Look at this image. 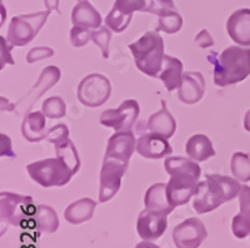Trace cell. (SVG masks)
I'll return each mask as SVG.
<instances>
[{"label":"cell","instance_id":"obj_1","mask_svg":"<svg viewBox=\"0 0 250 248\" xmlns=\"http://www.w3.org/2000/svg\"><path fill=\"white\" fill-rule=\"evenodd\" d=\"M165 172L170 176L167 184V193L174 207L187 204L198 189V180L202 168L191 158L168 157L164 162Z\"/></svg>","mask_w":250,"mask_h":248},{"label":"cell","instance_id":"obj_2","mask_svg":"<svg viewBox=\"0 0 250 248\" xmlns=\"http://www.w3.org/2000/svg\"><path fill=\"white\" fill-rule=\"evenodd\" d=\"M208 60L214 66V83L218 87L233 86L250 75V48L228 46L220 54L210 53Z\"/></svg>","mask_w":250,"mask_h":248},{"label":"cell","instance_id":"obj_3","mask_svg":"<svg viewBox=\"0 0 250 248\" xmlns=\"http://www.w3.org/2000/svg\"><path fill=\"white\" fill-rule=\"evenodd\" d=\"M207 180L198 183V189L194 196L193 208L196 213L203 214L211 212L225 202L234 200L243 185L235 178L207 174Z\"/></svg>","mask_w":250,"mask_h":248},{"label":"cell","instance_id":"obj_4","mask_svg":"<svg viewBox=\"0 0 250 248\" xmlns=\"http://www.w3.org/2000/svg\"><path fill=\"white\" fill-rule=\"evenodd\" d=\"M134 62L142 73L159 78L164 62V40L158 32L145 33L139 40L129 45Z\"/></svg>","mask_w":250,"mask_h":248},{"label":"cell","instance_id":"obj_5","mask_svg":"<svg viewBox=\"0 0 250 248\" xmlns=\"http://www.w3.org/2000/svg\"><path fill=\"white\" fill-rule=\"evenodd\" d=\"M29 176L33 180L44 188L62 187L70 182L74 172L71 171L62 158H46L43 160L30 163L26 167Z\"/></svg>","mask_w":250,"mask_h":248},{"label":"cell","instance_id":"obj_6","mask_svg":"<svg viewBox=\"0 0 250 248\" xmlns=\"http://www.w3.org/2000/svg\"><path fill=\"white\" fill-rule=\"evenodd\" d=\"M50 10L14 17L8 30V42L12 46H24L34 39L46 23Z\"/></svg>","mask_w":250,"mask_h":248},{"label":"cell","instance_id":"obj_7","mask_svg":"<svg viewBox=\"0 0 250 248\" xmlns=\"http://www.w3.org/2000/svg\"><path fill=\"white\" fill-rule=\"evenodd\" d=\"M35 212L37 208L30 196H20L10 192L0 193V217L3 223L19 227L24 221L34 217Z\"/></svg>","mask_w":250,"mask_h":248},{"label":"cell","instance_id":"obj_8","mask_svg":"<svg viewBox=\"0 0 250 248\" xmlns=\"http://www.w3.org/2000/svg\"><path fill=\"white\" fill-rule=\"evenodd\" d=\"M111 94V84L105 75L93 73L85 77L78 87V99L82 104L97 108L108 102Z\"/></svg>","mask_w":250,"mask_h":248},{"label":"cell","instance_id":"obj_9","mask_svg":"<svg viewBox=\"0 0 250 248\" xmlns=\"http://www.w3.org/2000/svg\"><path fill=\"white\" fill-rule=\"evenodd\" d=\"M139 113V103L134 99H126L117 109L103 112L100 115V123L104 127L113 128L115 132L131 131L135 126Z\"/></svg>","mask_w":250,"mask_h":248},{"label":"cell","instance_id":"obj_10","mask_svg":"<svg viewBox=\"0 0 250 248\" xmlns=\"http://www.w3.org/2000/svg\"><path fill=\"white\" fill-rule=\"evenodd\" d=\"M126 168H128L126 163L114 158L104 157L102 171H100L99 202H108L118 193Z\"/></svg>","mask_w":250,"mask_h":248},{"label":"cell","instance_id":"obj_11","mask_svg":"<svg viewBox=\"0 0 250 248\" xmlns=\"http://www.w3.org/2000/svg\"><path fill=\"white\" fill-rule=\"evenodd\" d=\"M60 77H62V73H60V69L55 66H49L42 71L39 79L35 83L34 87L30 89V90L24 95L17 104H14V111L17 112V114L23 115L24 113L29 112L33 107L35 102L39 99L42 95L48 91L49 89H51L53 87L59 82Z\"/></svg>","mask_w":250,"mask_h":248},{"label":"cell","instance_id":"obj_12","mask_svg":"<svg viewBox=\"0 0 250 248\" xmlns=\"http://www.w3.org/2000/svg\"><path fill=\"white\" fill-rule=\"evenodd\" d=\"M207 237V227L199 218L185 220L173 229V242L176 248H199Z\"/></svg>","mask_w":250,"mask_h":248},{"label":"cell","instance_id":"obj_13","mask_svg":"<svg viewBox=\"0 0 250 248\" xmlns=\"http://www.w3.org/2000/svg\"><path fill=\"white\" fill-rule=\"evenodd\" d=\"M168 214L158 213L145 208L140 212L137 222V231L144 241H155L165 233L168 227Z\"/></svg>","mask_w":250,"mask_h":248},{"label":"cell","instance_id":"obj_14","mask_svg":"<svg viewBox=\"0 0 250 248\" xmlns=\"http://www.w3.org/2000/svg\"><path fill=\"white\" fill-rule=\"evenodd\" d=\"M135 151H137V142L133 132H117L109 138L105 157L114 158L128 164L129 159Z\"/></svg>","mask_w":250,"mask_h":248},{"label":"cell","instance_id":"obj_15","mask_svg":"<svg viewBox=\"0 0 250 248\" xmlns=\"http://www.w3.org/2000/svg\"><path fill=\"white\" fill-rule=\"evenodd\" d=\"M137 152L148 159H160L173 153L168 138L156 133H145L137 140Z\"/></svg>","mask_w":250,"mask_h":248},{"label":"cell","instance_id":"obj_16","mask_svg":"<svg viewBox=\"0 0 250 248\" xmlns=\"http://www.w3.org/2000/svg\"><path fill=\"white\" fill-rule=\"evenodd\" d=\"M227 32L240 46H250V9H238L227 22Z\"/></svg>","mask_w":250,"mask_h":248},{"label":"cell","instance_id":"obj_17","mask_svg":"<svg viewBox=\"0 0 250 248\" xmlns=\"http://www.w3.org/2000/svg\"><path fill=\"white\" fill-rule=\"evenodd\" d=\"M205 93V79L199 71H185L178 97L185 104H195Z\"/></svg>","mask_w":250,"mask_h":248},{"label":"cell","instance_id":"obj_18","mask_svg":"<svg viewBox=\"0 0 250 248\" xmlns=\"http://www.w3.org/2000/svg\"><path fill=\"white\" fill-rule=\"evenodd\" d=\"M148 13H153L159 17L156 32H164L167 34H175L182 29L183 18L179 13H176L174 8L162 5L158 1L150 0Z\"/></svg>","mask_w":250,"mask_h":248},{"label":"cell","instance_id":"obj_19","mask_svg":"<svg viewBox=\"0 0 250 248\" xmlns=\"http://www.w3.org/2000/svg\"><path fill=\"white\" fill-rule=\"evenodd\" d=\"M144 204L146 209L158 213L170 214L175 209L169 201L165 183H155L149 187L148 191L145 192Z\"/></svg>","mask_w":250,"mask_h":248},{"label":"cell","instance_id":"obj_20","mask_svg":"<svg viewBox=\"0 0 250 248\" xmlns=\"http://www.w3.org/2000/svg\"><path fill=\"white\" fill-rule=\"evenodd\" d=\"M146 127L151 133L160 134L168 139L173 137L176 131V120L168 111L164 100H162V109L150 115Z\"/></svg>","mask_w":250,"mask_h":248},{"label":"cell","instance_id":"obj_21","mask_svg":"<svg viewBox=\"0 0 250 248\" xmlns=\"http://www.w3.org/2000/svg\"><path fill=\"white\" fill-rule=\"evenodd\" d=\"M183 74L184 73H183L182 60L165 54L159 78L164 83L167 90L173 91L175 89H179L183 83Z\"/></svg>","mask_w":250,"mask_h":248},{"label":"cell","instance_id":"obj_22","mask_svg":"<svg viewBox=\"0 0 250 248\" xmlns=\"http://www.w3.org/2000/svg\"><path fill=\"white\" fill-rule=\"evenodd\" d=\"M71 22L77 26L99 29L102 26L103 18L89 1H79L71 12Z\"/></svg>","mask_w":250,"mask_h":248},{"label":"cell","instance_id":"obj_23","mask_svg":"<svg viewBox=\"0 0 250 248\" xmlns=\"http://www.w3.org/2000/svg\"><path fill=\"white\" fill-rule=\"evenodd\" d=\"M43 112H31L24 117L21 133L26 140L33 143L40 142L46 138V119Z\"/></svg>","mask_w":250,"mask_h":248},{"label":"cell","instance_id":"obj_24","mask_svg":"<svg viewBox=\"0 0 250 248\" xmlns=\"http://www.w3.org/2000/svg\"><path fill=\"white\" fill-rule=\"evenodd\" d=\"M95 208L97 203L91 198H82L66 207L64 211V218L71 225H82L93 218Z\"/></svg>","mask_w":250,"mask_h":248},{"label":"cell","instance_id":"obj_25","mask_svg":"<svg viewBox=\"0 0 250 248\" xmlns=\"http://www.w3.org/2000/svg\"><path fill=\"white\" fill-rule=\"evenodd\" d=\"M185 151L188 157L196 162H205L215 156L213 143L205 134H194L193 137L189 138L185 146Z\"/></svg>","mask_w":250,"mask_h":248},{"label":"cell","instance_id":"obj_26","mask_svg":"<svg viewBox=\"0 0 250 248\" xmlns=\"http://www.w3.org/2000/svg\"><path fill=\"white\" fill-rule=\"evenodd\" d=\"M34 220L38 229L43 233H54L59 228V218H58L57 212L49 205H38Z\"/></svg>","mask_w":250,"mask_h":248},{"label":"cell","instance_id":"obj_27","mask_svg":"<svg viewBox=\"0 0 250 248\" xmlns=\"http://www.w3.org/2000/svg\"><path fill=\"white\" fill-rule=\"evenodd\" d=\"M54 146L58 157L62 158L68 164V167L74 172V174L77 173L80 168V159L74 143L71 142L69 138H65V139L55 143Z\"/></svg>","mask_w":250,"mask_h":248},{"label":"cell","instance_id":"obj_28","mask_svg":"<svg viewBox=\"0 0 250 248\" xmlns=\"http://www.w3.org/2000/svg\"><path fill=\"white\" fill-rule=\"evenodd\" d=\"M231 173L235 180L242 182L250 180V157L243 152H236L231 157Z\"/></svg>","mask_w":250,"mask_h":248},{"label":"cell","instance_id":"obj_29","mask_svg":"<svg viewBox=\"0 0 250 248\" xmlns=\"http://www.w3.org/2000/svg\"><path fill=\"white\" fill-rule=\"evenodd\" d=\"M42 112L46 118L50 119H58V118L65 117L66 104L62 97H51L43 102Z\"/></svg>","mask_w":250,"mask_h":248},{"label":"cell","instance_id":"obj_30","mask_svg":"<svg viewBox=\"0 0 250 248\" xmlns=\"http://www.w3.org/2000/svg\"><path fill=\"white\" fill-rule=\"evenodd\" d=\"M131 19H133V15L124 14V13H122L120 10H118L117 8L113 6L108 17L105 18V24L113 32L123 33L129 26Z\"/></svg>","mask_w":250,"mask_h":248},{"label":"cell","instance_id":"obj_31","mask_svg":"<svg viewBox=\"0 0 250 248\" xmlns=\"http://www.w3.org/2000/svg\"><path fill=\"white\" fill-rule=\"evenodd\" d=\"M149 5L148 0H115L114 8L126 15H133L135 12H148Z\"/></svg>","mask_w":250,"mask_h":248},{"label":"cell","instance_id":"obj_32","mask_svg":"<svg viewBox=\"0 0 250 248\" xmlns=\"http://www.w3.org/2000/svg\"><path fill=\"white\" fill-rule=\"evenodd\" d=\"M111 37L113 35H111L110 29L106 28V26H100L99 29L91 33V40L94 42V44H97L102 49V54L104 59L109 58V45H110Z\"/></svg>","mask_w":250,"mask_h":248},{"label":"cell","instance_id":"obj_33","mask_svg":"<svg viewBox=\"0 0 250 248\" xmlns=\"http://www.w3.org/2000/svg\"><path fill=\"white\" fill-rule=\"evenodd\" d=\"M91 33L93 32H90V29L88 28L77 25L73 26L70 30V42L73 46H75V48L85 46L91 40Z\"/></svg>","mask_w":250,"mask_h":248},{"label":"cell","instance_id":"obj_34","mask_svg":"<svg viewBox=\"0 0 250 248\" xmlns=\"http://www.w3.org/2000/svg\"><path fill=\"white\" fill-rule=\"evenodd\" d=\"M231 231L239 240H243L250 234V221L245 220L240 214H236L231 222Z\"/></svg>","mask_w":250,"mask_h":248},{"label":"cell","instance_id":"obj_35","mask_svg":"<svg viewBox=\"0 0 250 248\" xmlns=\"http://www.w3.org/2000/svg\"><path fill=\"white\" fill-rule=\"evenodd\" d=\"M54 55V50L49 46H37L29 50L28 55H26V62L30 64L37 63L39 60L48 59V58Z\"/></svg>","mask_w":250,"mask_h":248},{"label":"cell","instance_id":"obj_36","mask_svg":"<svg viewBox=\"0 0 250 248\" xmlns=\"http://www.w3.org/2000/svg\"><path fill=\"white\" fill-rule=\"evenodd\" d=\"M239 205H240L239 214L244 217L245 220L250 221V187L248 185H243L239 192Z\"/></svg>","mask_w":250,"mask_h":248},{"label":"cell","instance_id":"obj_37","mask_svg":"<svg viewBox=\"0 0 250 248\" xmlns=\"http://www.w3.org/2000/svg\"><path fill=\"white\" fill-rule=\"evenodd\" d=\"M65 138H69V129L65 124H62V123L49 129L48 133H46V139L53 144L65 139Z\"/></svg>","mask_w":250,"mask_h":248},{"label":"cell","instance_id":"obj_38","mask_svg":"<svg viewBox=\"0 0 250 248\" xmlns=\"http://www.w3.org/2000/svg\"><path fill=\"white\" fill-rule=\"evenodd\" d=\"M194 42H195L196 45H199L200 48L203 49L214 45L213 38H211L210 33L208 32L207 29H203L202 32L198 33V35L195 37V40H194Z\"/></svg>","mask_w":250,"mask_h":248},{"label":"cell","instance_id":"obj_39","mask_svg":"<svg viewBox=\"0 0 250 248\" xmlns=\"http://www.w3.org/2000/svg\"><path fill=\"white\" fill-rule=\"evenodd\" d=\"M0 40H1V59H5V64L9 63V64H14V60L10 58V54H9V51L6 50V42L4 40V38L1 37L0 38ZM4 63V60L1 62V64Z\"/></svg>","mask_w":250,"mask_h":248},{"label":"cell","instance_id":"obj_40","mask_svg":"<svg viewBox=\"0 0 250 248\" xmlns=\"http://www.w3.org/2000/svg\"><path fill=\"white\" fill-rule=\"evenodd\" d=\"M44 3H45V6L48 10L53 12L55 10L57 13L60 14V10H59V0H44Z\"/></svg>","mask_w":250,"mask_h":248},{"label":"cell","instance_id":"obj_41","mask_svg":"<svg viewBox=\"0 0 250 248\" xmlns=\"http://www.w3.org/2000/svg\"><path fill=\"white\" fill-rule=\"evenodd\" d=\"M135 248H160V247L158 245H155V243H151L150 241H143V242L138 243Z\"/></svg>","mask_w":250,"mask_h":248},{"label":"cell","instance_id":"obj_42","mask_svg":"<svg viewBox=\"0 0 250 248\" xmlns=\"http://www.w3.org/2000/svg\"><path fill=\"white\" fill-rule=\"evenodd\" d=\"M244 128L245 131L250 132V109L247 112V114L244 117Z\"/></svg>","mask_w":250,"mask_h":248},{"label":"cell","instance_id":"obj_43","mask_svg":"<svg viewBox=\"0 0 250 248\" xmlns=\"http://www.w3.org/2000/svg\"><path fill=\"white\" fill-rule=\"evenodd\" d=\"M158 3H160L164 6H169V8H174V0H156Z\"/></svg>","mask_w":250,"mask_h":248},{"label":"cell","instance_id":"obj_44","mask_svg":"<svg viewBox=\"0 0 250 248\" xmlns=\"http://www.w3.org/2000/svg\"><path fill=\"white\" fill-rule=\"evenodd\" d=\"M78 1H88V0H78Z\"/></svg>","mask_w":250,"mask_h":248}]
</instances>
